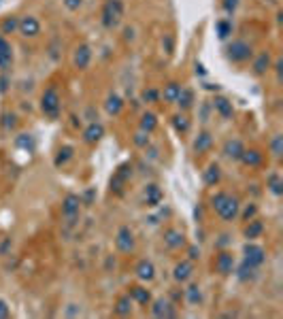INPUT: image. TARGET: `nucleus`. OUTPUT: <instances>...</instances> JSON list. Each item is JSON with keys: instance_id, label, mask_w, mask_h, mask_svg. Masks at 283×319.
Wrapping results in <instances>:
<instances>
[{"instance_id": "obj_48", "label": "nucleus", "mask_w": 283, "mask_h": 319, "mask_svg": "<svg viewBox=\"0 0 283 319\" xmlns=\"http://www.w3.org/2000/svg\"><path fill=\"white\" fill-rule=\"evenodd\" d=\"M81 309H77V304H68V309H66V315H79Z\"/></svg>"}, {"instance_id": "obj_8", "label": "nucleus", "mask_w": 283, "mask_h": 319, "mask_svg": "<svg viewBox=\"0 0 283 319\" xmlns=\"http://www.w3.org/2000/svg\"><path fill=\"white\" fill-rule=\"evenodd\" d=\"M243 260H245L247 264L260 268V266L266 262V251H264V249H262L260 245H255V242L249 240L247 245L243 247Z\"/></svg>"}, {"instance_id": "obj_49", "label": "nucleus", "mask_w": 283, "mask_h": 319, "mask_svg": "<svg viewBox=\"0 0 283 319\" xmlns=\"http://www.w3.org/2000/svg\"><path fill=\"white\" fill-rule=\"evenodd\" d=\"M281 66H283V62H281V60L275 62V70H277V81H279V83H281Z\"/></svg>"}, {"instance_id": "obj_41", "label": "nucleus", "mask_w": 283, "mask_h": 319, "mask_svg": "<svg viewBox=\"0 0 283 319\" xmlns=\"http://www.w3.org/2000/svg\"><path fill=\"white\" fill-rule=\"evenodd\" d=\"M271 151H273L275 158H281V153H283V136H281V134H275V136H273Z\"/></svg>"}, {"instance_id": "obj_30", "label": "nucleus", "mask_w": 283, "mask_h": 319, "mask_svg": "<svg viewBox=\"0 0 283 319\" xmlns=\"http://www.w3.org/2000/svg\"><path fill=\"white\" fill-rule=\"evenodd\" d=\"M73 153H75V149L70 145H64V147H60L57 149V153H56V160H54V164L60 168V166H64V164H68L70 160H73Z\"/></svg>"}, {"instance_id": "obj_3", "label": "nucleus", "mask_w": 283, "mask_h": 319, "mask_svg": "<svg viewBox=\"0 0 283 319\" xmlns=\"http://www.w3.org/2000/svg\"><path fill=\"white\" fill-rule=\"evenodd\" d=\"M41 111L45 117L49 119H57L62 111V102H60V94H57L56 87H47L41 96Z\"/></svg>"}, {"instance_id": "obj_10", "label": "nucleus", "mask_w": 283, "mask_h": 319, "mask_svg": "<svg viewBox=\"0 0 283 319\" xmlns=\"http://www.w3.org/2000/svg\"><path fill=\"white\" fill-rule=\"evenodd\" d=\"M215 270L222 274V277H228V274L234 272V255L230 251H222L215 258Z\"/></svg>"}, {"instance_id": "obj_52", "label": "nucleus", "mask_w": 283, "mask_h": 319, "mask_svg": "<svg viewBox=\"0 0 283 319\" xmlns=\"http://www.w3.org/2000/svg\"><path fill=\"white\" fill-rule=\"evenodd\" d=\"M126 38H134V32H132V28H126Z\"/></svg>"}, {"instance_id": "obj_32", "label": "nucleus", "mask_w": 283, "mask_h": 319, "mask_svg": "<svg viewBox=\"0 0 283 319\" xmlns=\"http://www.w3.org/2000/svg\"><path fill=\"white\" fill-rule=\"evenodd\" d=\"M266 187L271 189L275 196H281V194H283V179H281L279 172H271V175H268V179H266Z\"/></svg>"}, {"instance_id": "obj_43", "label": "nucleus", "mask_w": 283, "mask_h": 319, "mask_svg": "<svg viewBox=\"0 0 283 319\" xmlns=\"http://www.w3.org/2000/svg\"><path fill=\"white\" fill-rule=\"evenodd\" d=\"M255 213H258V207L255 204H249V207L243 211V221H249V219H254Z\"/></svg>"}, {"instance_id": "obj_42", "label": "nucleus", "mask_w": 283, "mask_h": 319, "mask_svg": "<svg viewBox=\"0 0 283 319\" xmlns=\"http://www.w3.org/2000/svg\"><path fill=\"white\" fill-rule=\"evenodd\" d=\"M162 47H164V51L166 53H172V49H175V41H172V36L170 34H164V38H162Z\"/></svg>"}, {"instance_id": "obj_35", "label": "nucleus", "mask_w": 283, "mask_h": 319, "mask_svg": "<svg viewBox=\"0 0 283 319\" xmlns=\"http://www.w3.org/2000/svg\"><path fill=\"white\" fill-rule=\"evenodd\" d=\"M130 311H132V300L126 293V296H121L117 300V304H115V313H117V315H121V317H126V315H130Z\"/></svg>"}, {"instance_id": "obj_25", "label": "nucleus", "mask_w": 283, "mask_h": 319, "mask_svg": "<svg viewBox=\"0 0 283 319\" xmlns=\"http://www.w3.org/2000/svg\"><path fill=\"white\" fill-rule=\"evenodd\" d=\"M255 272H258V268L247 264L245 260L239 264V268H236V277H239V281H243V283H247V281H254L255 279Z\"/></svg>"}, {"instance_id": "obj_14", "label": "nucleus", "mask_w": 283, "mask_h": 319, "mask_svg": "<svg viewBox=\"0 0 283 319\" xmlns=\"http://www.w3.org/2000/svg\"><path fill=\"white\" fill-rule=\"evenodd\" d=\"M19 34H24V36H36L38 32H41V24H38V19L36 17H32V15H26L19 19Z\"/></svg>"}, {"instance_id": "obj_39", "label": "nucleus", "mask_w": 283, "mask_h": 319, "mask_svg": "<svg viewBox=\"0 0 283 319\" xmlns=\"http://www.w3.org/2000/svg\"><path fill=\"white\" fill-rule=\"evenodd\" d=\"M132 143L137 145V147H143V149H147V147H149V132L139 130V132L132 136Z\"/></svg>"}, {"instance_id": "obj_34", "label": "nucleus", "mask_w": 283, "mask_h": 319, "mask_svg": "<svg viewBox=\"0 0 283 319\" xmlns=\"http://www.w3.org/2000/svg\"><path fill=\"white\" fill-rule=\"evenodd\" d=\"M185 298H188V302L192 306H196V304H200L202 302V290H200V285H190L188 290H185Z\"/></svg>"}, {"instance_id": "obj_15", "label": "nucleus", "mask_w": 283, "mask_h": 319, "mask_svg": "<svg viewBox=\"0 0 283 319\" xmlns=\"http://www.w3.org/2000/svg\"><path fill=\"white\" fill-rule=\"evenodd\" d=\"M164 245L169 249H181L185 245V234L177 228H170L164 232Z\"/></svg>"}, {"instance_id": "obj_45", "label": "nucleus", "mask_w": 283, "mask_h": 319, "mask_svg": "<svg viewBox=\"0 0 283 319\" xmlns=\"http://www.w3.org/2000/svg\"><path fill=\"white\" fill-rule=\"evenodd\" d=\"M83 4V0H64V6H66L68 11H79Z\"/></svg>"}, {"instance_id": "obj_47", "label": "nucleus", "mask_w": 283, "mask_h": 319, "mask_svg": "<svg viewBox=\"0 0 283 319\" xmlns=\"http://www.w3.org/2000/svg\"><path fill=\"white\" fill-rule=\"evenodd\" d=\"M9 315H11V311H9V304H6L4 300L0 298V319H6Z\"/></svg>"}, {"instance_id": "obj_19", "label": "nucleus", "mask_w": 283, "mask_h": 319, "mask_svg": "<svg viewBox=\"0 0 283 319\" xmlns=\"http://www.w3.org/2000/svg\"><path fill=\"white\" fill-rule=\"evenodd\" d=\"M213 108L217 113L222 115L224 119H230L234 115V108H232V102H230L228 98H224V96H215L213 98Z\"/></svg>"}, {"instance_id": "obj_2", "label": "nucleus", "mask_w": 283, "mask_h": 319, "mask_svg": "<svg viewBox=\"0 0 283 319\" xmlns=\"http://www.w3.org/2000/svg\"><path fill=\"white\" fill-rule=\"evenodd\" d=\"M121 17H124V2L121 0H107L105 6H102V13H100V22L107 30H113L117 28Z\"/></svg>"}, {"instance_id": "obj_21", "label": "nucleus", "mask_w": 283, "mask_h": 319, "mask_svg": "<svg viewBox=\"0 0 283 319\" xmlns=\"http://www.w3.org/2000/svg\"><path fill=\"white\" fill-rule=\"evenodd\" d=\"M268 70H271V53H268V51H262V53L254 60V75L262 77V75H266Z\"/></svg>"}, {"instance_id": "obj_11", "label": "nucleus", "mask_w": 283, "mask_h": 319, "mask_svg": "<svg viewBox=\"0 0 283 319\" xmlns=\"http://www.w3.org/2000/svg\"><path fill=\"white\" fill-rule=\"evenodd\" d=\"M92 47L89 45H79V47L75 49V53H73V64H75V68H79V70H85L89 66V62H92Z\"/></svg>"}, {"instance_id": "obj_20", "label": "nucleus", "mask_w": 283, "mask_h": 319, "mask_svg": "<svg viewBox=\"0 0 283 319\" xmlns=\"http://www.w3.org/2000/svg\"><path fill=\"white\" fill-rule=\"evenodd\" d=\"M162 198H164V194H162V189H160L156 183H149L145 187V202H147V207H158V204L162 202Z\"/></svg>"}, {"instance_id": "obj_13", "label": "nucleus", "mask_w": 283, "mask_h": 319, "mask_svg": "<svg viewBox=\"0 0 283 319\" xmlns=\"http://www.w3.org/2000/svg\"><path fill=\"white\" fill-rule=\"evenodd\" d=\"M102 136H105V126H102L100 121H89L87 128L83 130V140H85L87 145H96Z\"/></svg>"}, {"instance_id": "obj_24", "label": "nucleus", "mask_w": 283, "mask_h": 319, "mask_svg": "<svg viewBox=\"0 0 283 319\" xmlns=\"http://www.w3.org/2000/svg\"><path fill=\"white\" fill-rule=\"evenodd\" d=\"M220 179H222V168L217 164H209L207 170L202 172V181L207 183L209 187H213V185L220 183Z\"/></svg>"}, {"instance_id": "obj_17", "label": "nucleus", "mask_w": 283, "mask_h": 319, "mask_svg": "<svg viewBox=\"0 0 283 319\" xmlns=\"http://www.w3.org/2000/svg\"><path fill=\"white\" fill-rule=\"evenodd\" d=\"M134 272H137V277L141 281H153V277H156V266H153V262L151 260H141L137 268H134Z\"/></svg>"}, {"instance_id": "obj_40", "label": "nucleus", "mask_w": 283, "mask_h": 319, "mask_svg": "<svg viewBox=\"0 0 283 319\" xmlns=\"http://www.w3.org/2000/svg\"><path fill=\"white\" fill-rule=\"evenodd\" d=\"M141 98H143V102H147V105H151V102H158L160 100V92H158L156 87H147V89H143Z\"/></svg>"}, {"instance_id": "obj_51", "label": "nucleus", "mask_w": 283, "mask_h": 319, "mask_svg": "<svg viewBox=\"0 0 283 319\" xmlns=\"http://www.w3.org/2000/svg\"><path fill=\"white\" fill-rule=\"evenodd\" d=\"M85 115H87V119H89V121H96V115H94V108H87V111H85Z\"/></svg>"}, {"instance_id": "obj_18", "label": "nucleus", "mask_w": 283, "mask_h": 319, "mask_svg": "<svg viewBox=\"0 0 283 319\" xmlns=\"http://www.w3.org/2000/svg\"><path fill=\"white\" fill-rule=\"evenodd\" d=\"M128 296H130L132 302H137L141 306H147L151 302V293L149 290H145V287H141V285H132L130 287V292H128Z\"/></svg>"}, {"instance_id": "obj_38", "label": "nucleus", "mask_w": 283, "mask_h": 319, "mask_svg": "<svg viewBox=\"0 0 283 319\" xmlns=\"http://www.w3.org/2000/svg\"><path fill=\"white\" fill-rule=\"evenodd\" d=\"M19 28V19L17 17H6L2 26H0V30H2V34H11V32H15Z\"/></svg>"}, {"instance_id": "obj_5", "label": "nucleus", "mask_w": 283, "mask_h": 319, "mask_svg": "<svg viewBox=\"0 0 283 319\" xmlns=\"http://www.w3.org/2000/svg\"><path fill=\"white\" fill-rule=\"evenodd\" d=\"M81 196L77 194H68L66 198H64L62 202V215L64 219H66L68 226H75L77 219H79V209H81Z\"/></svg>"}, {"instance_id": "obj_6", "label": "nucleus", "mask_w": 283, "mask_h": 319, "mask_svg": "<svg viewBox=\"0 0 283 319\" xmlns=\"http://www.w3.org/2000/svg\"><path fill=\"white\" fill-rule=\"evenodd\" d=\"M134 232L130 230V226H119L117 234H115V247H117V251L121 253H132L134 251Z\"/></svg>"}, {"instance_id": "obj_37", "label": "nucleus", "mask_w": 283, "mask_h": 319, "mask_svg": "<svg viewBox=\"0 0 283 319\" xmlns=\"http://www.w3.org/2000/svg\"><path fill=\"white\" fill-rule=\"evenodd\" d=\"M172 126H175V130L179 132V134H185L190 130V119L185 117V115H175V117H172Z\"/></svg>"}, {"instance_id": "obj_44", "label": "nucleus", "mask_w": 283, "mask_h": 319, "mask_svg": "<svg viewBox=\"0 0 283 319\" xmlns=\"http://www.w3.org/2000/svg\"><path fill=\"white\" fill-rule=\"evenodd\" d=\"M222 6H224V11H226L228 15H232V13L236 11V6H239V0H224Z\"/></svg>"}, {"instance_id": "obj_33", "label": "nucleus", "mask_w": 283, "mask_h": 319, "mask_svg": "<svg viewBox=\"0 0 283 319\" xmlns=\"http://www.w3.org/2000/svg\"><path fill=\"white\" fill-rule=\"evenodd\" d=\"M156 126H158V115L156 113H143V117H141V130L143 132H153L156 130Z\"/></svg>"}, {"instance_id": "obj_7", "label": "nucleus", "mask_w": 283, "mask_h": 319, "mask_svg": "<svg viewBox=\"0 0 283 319\" xmlns=\"http://www.w3.org/2000/svg\"><path fill=\"white\" fill-rule=\"evenodd\" d=\"M132 177V164H121L115 175L111 177V191L113 194H124V187L128 185V179Z\"/></svg>"}, {"instance_id": "obj_46", "label": "nucleus", "mask_w": 283, "mask_h": 319, "mask_svg": "<svg viewBox=\"0 0 283 319\" xmlns=\"http://www.w3.org/2000/svg\"><path fill=\"white\" fill-rule=\"evenodd\" d=\"M188 258H190L192 262H196L198 258H200V249H198L196 245H192V247L188 249Z\"/></svg>"}, {"instance_id": "obj_50", "label": "nucleus", "mask_w": 283, "mask_h": 319, "mask_svg": "<svg viewBox=\"0 0 283 319\" xmlns=\"http://www.w3.org/2000/svg\"><path fill=\"white\" fill-rule=\"evenodd\" d=\"M228 242H230V236L228 234H222V240L217 242V247H224V245H228Z\"/></svg>"}, {"instance_id": "obj_23", "label": "nucleus", "mask_w": 283, "mask_h": 319, "mask_svg": "<svg viewBox=\"0 0 283 319\" xmlns=\"http://www.w3.org/2000/svg\"><path fill=\"white\" fill-rule=\"evenodd\" d=\"M211 147H213V136H211V132H200L196 136V140H194V151L196 153H207Z\"/></svg>"}, {"instance_id": "obj_27", "label": "nucleus", "mask_w": 283, "mask_h": 319, "mask_svg": "<svg viewBox=\"0 0 283 319\" xmlns=\"http://www.w3.org/2000/svg\"><path fill=\"white\" fill-rule=\"evenodd\" d=\"M11 62H13V51H11V45L4 41L2 36H0V68L6 70L11 66Z\"/></svg>"}, {"instance_id": "obj_16", "label": "nucleus", "mask_w": 283, "mask_h": 319, "mask_svg": "<svg viewBox=\"0 0 283 319\" xmlns=\"http://www.w3.org/2000/svg\"><path fill=\"white\" fill-rule=\"evenodd\" d=\"M243 151H245V145H243L239 138H230V140H226V145H224V156L228 160H234V162L241 160Z\"/></svg>"}, {"instance_id": "obj_9", "label": "nucleus", "mask_w": 283, "mask_h": 319, "mask_svg": "<svg viewBox=\"0 0 283 319\" xmlns=\"http://www.w3.org/2000/svg\"><path fill=\"white\" fill-rule=\"evenodd\" d=\"M151 315L153 317H177V306L170 302L169 298H158L153 300V306H151Z\"/></svg>"}, {"instance_id": "obj_31", "label": "nucleus", "mask_w": 283, "mask_h": 319, "mask_svg": "<svg viewBox=\"0 0 283 319\" xmlns=\"http://www.w3.org/2000/svg\"><path fill=\"white\" fill-rule=\"evenodd\" d=\"M177 105L181 106V111H188L194 105V92H192L190 87H181V92H179V98H177Z\"/></svg>"}, {"instance_id": "obj_29", "label": "nucleus", "mask_w": 283, "mask_h": 319, "mask_svg": "<svg viewBox=\"0 0 283 319\" xmlns=\"http://www.w3.org/2000/svg\"><path fill=\"white\" fill-rule=\"evenodd\" d=\"M179 92H181V85L175 83V81H170V83H166V85H164V89L160 92V96L164 98V102H177Z\"/></svg>"}, {"instance_id": "obj_1", "label": "nucleus", "mask_w": 283, "mask_h": 319, "mask_svg": "<svg viewBox=\"0 0 283 319\" xmlns=\"http://www.w3.org/2000/svg\"><path fill=\"white\" fill-rule=\"evenodd\" d=\"M211 207L215 209V213L222 217L224 221H234L241 213V200L236 196H230L226 191H217L211 198Z\"/></svg>"}, {"instance_id": "obj_12", "label": "nucleus", "mask_w": 283, "mask_h": 319, "mask_svg": "<svg viewBox=\"0 0 283 319\" xmlns=\"http://www.w3.org/2000/svg\"><path fill=\"white\" fill-rule=\"evenodd\" d=\"M192 274H194V262L192 260H181L172 268V279H175L177 283H185Z\"/></svg>"}, {"instance_id": "obj_36", "label": "nucleus", "mask_w": 283, "mask_h": 319, "mask_svg": "<svg viewBox=\"0 0 283 319\" xmlns=\"http://www.w3.org/2000/svg\"><path fill=\"white\" fill-rule=\"evenodd\" d=\"M215 28H217V34H220L222 41H226V38L232 34V22H230V19H220Z\"/></svg>"}, {"instance_id": "obj_28", "label": "nucleus", "mask_w": 283, "mask_h": 319, "mask_svg": "<svg viewBox=\"0 0 283 319\" xmlns=\"http://www.w3.org/2000/svg\"><path fill=\"white\" fill-rule=\"evenodd\" d=\"M262 160H264V156L258 151V149H245L243 151V156L239 162H243L245 166H260L262 164Z\"/></svg>"}, {"instance_id": "obj_4", "label": "nucleus", "mask_w": 283, "mask_h": 319, "mask_svg": "<svg viewBox=\"0 0 283 319\" xmlns=\"http://www.w3.org/2000/svg\"><path fill=\"white\" fill-rule=\"evenodd\" d=\"M226 55H228L230 62L243 64V62H247V60H252L254 57V49H252V45H249L247 41H232L226 47Z\"/></svg>"}, {"instance_id": "obj_22", "label": "nucleus", "mask_w": 283, "mask_h": 319, "mask_svg": "<svg viewBox=\"0 0 283 319\" xmlns=\"http://www.w3.org/2000/svg\"><path fill=\"white\" fill-rule=\"evenodd\" d=\"M262 232H264V223H262L260 219H255V217H254V219H249V221H247L245 232H243V234H245V239H247V240H255V239H260V236H262Z\"/></svg>"}, {"instance_id": "obj_26", "label": "nucleus", "mask_w": 283, "mask_h": 319, "mask_svg": "<svg viewBox=\"0 0 283 319\" xmlns=\"http://www.w3.org/2000/svg\"><path fill=\"white\" fill-rule=\"evenodd\" d=\"M105 108L109 115H119L121 108H124V100H121L119 94H109L107 96V102H105Z\"/></svg>"}]
</instances>
